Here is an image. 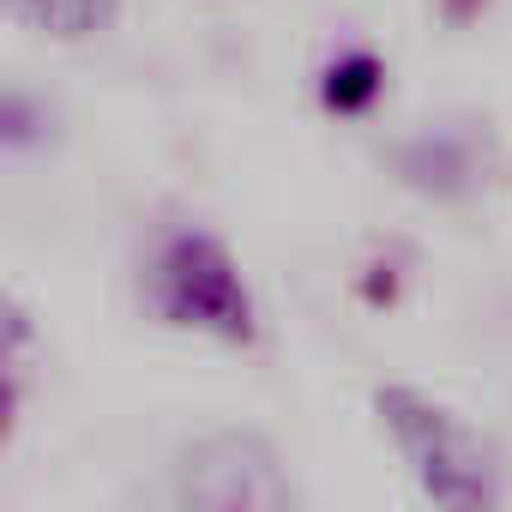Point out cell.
Masks as SVG:
<instances>
[{"label": "cell", "mask_w": 512, "mask_h": 512, "mask_svg": "<svg viewBox=\"0 0 512 512\" xmlns=\"http://www.w3.org/2000/svg\"><path fill=\"white\" fill-rule=\"evenodd\" d=\"M49 139V109L25 91H0V145H43Z\"/></svg>", "instance_id": "obj_7"}, {"label": "cell", "mask_w": 512, "mask_h": 512, "mask_svg": "<svg viewBox=\"0 0 512 512\" xmlns=\"http://www.w3.org/2000/svg\"><path fill=\"white\" fill-rule=\"evenodd\" d=\"M13 410H19V386H13L7 362H0V440H7V428H13Z\"/></svg>", "instance_id": "obj_10"}, {"label": "cell", "mask_w": 512, "mask_h": 512, "mask_svg": "<svg viewBox=\"0 0 512 512\" xmlns=\"http://www.w3.org/2000/svg\"><path fill=\"white\" fill-rule=\"evenodd\" d=\"M31 338H37V320H31V308H25V302H13L7 290H0V362H7V356H19Z\"/></svg>", "instance_id": "obj_8"}, {"label": "cell", "mask_w": 512, "mask_h": 512, "mask_svg": "<svg viewBox=\"0 0 512 512\" xmlns=\"http://www.w3.org/2000/svg\"><path fill=\"white\" fill-rule=\"evenodd\" d=\"M434 7H440V19H446V25H458V31H464V25H476V19L488 13V0H434Z\"/></svg>", "instance_id": "obj_9"}, {"label": "cell", "mask_w": 512, "mask_h": 512, "mask_svg": "<svg viewBox=\"0 0 512 512\" xmlns=\"http://www.w3.org/2000/svg\"><path fill=\"white\" fill-rule=\"evenodd\" d=\"M121 0H0V25H19L49 43H91L115 31Z\"/></svg>", "instance_id": "obj_5"}, {"label": "cell", "mask_w": 512, "mask_h": 512, "mask_svg": "<svg viewBox=\"0 0 512 512\" xmlns=\"http://www.w3.org/2000/svg\"><path fill=\"white\" fill-rule=\"evenodd\" d=\"M175 512H302V488L260 428H205L169 464Z\"/></svg>", "instance_id": "obj_3"}, {"label": "cell", "mask_w": 512, "mask_h": 512, "mask_svg": "<svg viewBox=\"0 0 512 512\" xmlns=\"http://www.w3.org/2000/svg\"><path fill=\"white\" fill-rule=\"evenodd\" d=\"M374 416L392 434L416 494L434 512H500L506 506L500 446L470 416H458L446 398H434L410 380H386V386H374Z\"/></svg>", "instance_id": "obj_1"}, {"label": "cell", "mask_w": 512, "mask_h": 512, "mask_svg": "<svg viewBox=\"0 0 512 512\" xmlns=\"http://www.w3.org/2000/svg\"><path fill=\"white\" fill-rule=\"evenodd\" d=\"M139 296H145V314L169 332H193L229 350L260 344V302L241 278V260L205 223H175L157 235Z\"/></svg>", "instance_id": "obj_2"}, {"label": "cell", "mask_w": 512, "mask_h": 512, "mask_svg": "<svg viewBox=\"0 0 512 512\" xmlns=\"http://www.w3.org/2000/svg\"><path fill=\"white\" fill-rule=\"evenodd\" d=\"M380 97H386V61H380L374 49L350 43V49H338V55L326 61V73H320V109H326V115L362 121Z\"/></svg>", "instance_id": "obj_6"}, {"label": "cell", "mask_w": 512, "mask_h": 512, "mask_svg": "<svg viewBox=\"0 0 512 512\" xmlns=\"http://www.w3.org/2000/svg\"><path fill=\"white\" fill-rule=\"evenodd\" d=\"M392 175L434 205H458L482 175L476 133L470 127H422V133L392 145Z\"/></svg>", "instance_id": "obj_4"}]
</instances>
